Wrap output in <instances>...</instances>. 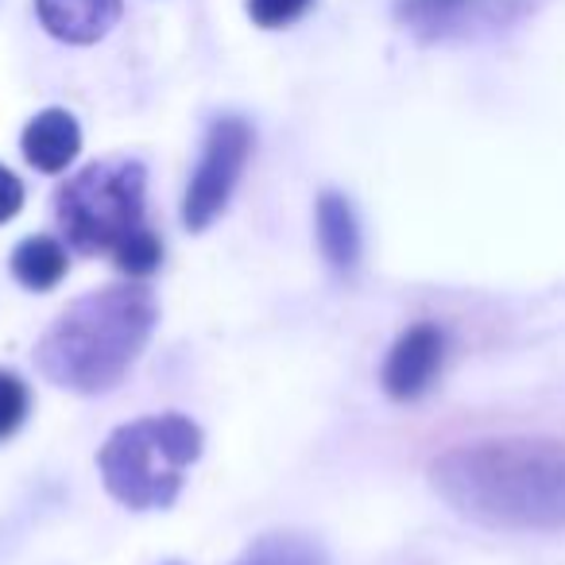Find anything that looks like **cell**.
Wrapping results in <instances>:
<instances>
[{
	"label": "cell",
	"instance_id": "6da1fadb",
	"mask_svg": "<svg viewBox=\"0 0 565 565\" xmlns=\"http://www.w3.org/2000/svg\"><path fill=\"white\" fill-rule=\"evenodd\" d=\"M430 484L457 515L495 531H565V441L488 438L434 457Z\"/></svg>",
	"mask_w": 565,
	"mask_h": 565
},
{
	"label": "cell",
	"instance_id": "7a4b0ae2",
	"mask_svg": "<svg viewBox=\"0 0 565 565\" xmlns=\"http://www.w3.org/2000/svg\"><path fill=\"white\" fill-rule=\"evenodd\" d=\"M159 322L156 295L143 282H109L74 299L35 345V364L51 384L102 395L125 380Z\"/></svg>",
	"mask_w": 565,
	"mask_h": 565
},
{
	"label": "cell",
	"instance_id": "3957f363",
	"mask_svg": "<svg viewBox=\"0 0 565 565\" xmlns=\"http://www.w3.org/2000/svg\"><path fill=\"white\" fill-rule=\"evenodd\" d=\"M202 457V430L186 415H151L120 426L97 454V469L117 503L132 511L171 508L182 472Z\"/></svg>",
	"mask_w": 565,
	"mask_h": 565
},
{
	"label": "cell",
	"instance_id": "277c9868",
	"mask_svg": "<svg viewBox=\"0 0 565 565\" xmlns=\"http://www.w3.org/2000/svg\"><path fill=\"white\" fill-rule=\"evenodd\" d=\"M143 194L148 171L140 159H97L82 167L55 194L66 244L82 256H113L120 241L143 225Z\"/></svg>",
	"mask_w": 565,
	"mask_h": 565
},
{
	"label": "cell",
	"instance_id": "5b68a950",
	"mask_svg": "<svg viewBox=\"0 0 565 565\" xmlns=\"http://www.w3.org/2000/svg\"><path fill=\"white\" fill-rule=\"evenodd\" d=\"M248 156H252V128L241 117H221L210 128V136H205L202 159H198L194 179L186 186V202H182V221L194 233L210 228L213 217H221L236 182H241Z\"/></svg>",
	"mask_w": 565,
	"mask_h": 565
},
{
	"label": "cell",
	"instance_id": "8992f818",
	"mask_svg": "<svg viewBox=\"0 0 565 565\" xmlns=\"http://www.w3.org/2000/svg\"><path fill=\"white\" fill-rule=\"evenodd\" d=\"M441 361H446V333L434 322L411 326L407 333H399V341H395L384 361V376H380L384 392L399 403L418 399L438 380Z\"/></svg>",
	"mask_w": 565,
	"mask_h": 565
},
{
	"label": "cell",
	"instance_id": "52a82bcc",
	"mask_svg": "<svg viewBox=\"0 0 565 565\" xmlns=\"http://www.w3.org/2000/svg\"><path fill=\"white\" fill-rule=\"evenodd\" d=\"M495 0H399L395 17L418 40H454L495 20Z\"/></svg>",
	"mask_w": 565,
	"mask_h": 565
},
{
	"label": "cell",
	"instance_id": "ba28073f",
	"mask_svg": "<svg viewBox=\"0 0 565 565\" xmlns=\"http://www.w3.org/2000/svg\"><path fill=\"white\" fill-rule=\"evenodd\" d=\"M35 12L55 40L86 47L117 28L120 0H35Z\"/></svg>",
	"mask_w": 565,
	"mask_h": 565
},
{
	"label": "cell",
	"instance_id": "9c48e42d",
	"mask_svg": "<svg viewBox=\"0 0 565 565\" xmlns=\"http://www.w3.org/2000/svg\"><path fill=\"white\" fill-rule=\"evenodd\" d=\"M82 151V128L66 109H43L24 128V159L43 174H63Z\"/></svg>",
	"mask_w": 565,
	"mask_h": 565
},
{
	"label": "cell",
	"instance_id": "30bf717a",
	"mask_svg": "<svg viewBox=\"0 0 565 565\" xmlns=\"http://www.w3.org/2000/svg\"><path fill=\"white\" fill-rule=\"evenodd\" d=\"M318 248H322L326 264L341 275L356 271V264H361V252H364L361 221H356L345 194L326 190V194L318 198Z\"/></svg>",
	"mask_w": 565,
	"mask_h": 565
},
{
	"label": "cell",
	"instance_id": "8fae6325",
	"mask_svg": "<svg viewBox=\"0 0 565 565\" xmlns=\"http://www.w3.org/2000/svg\"><path fill=\"white\" fill-rule=\"evenodd\" d=\"M66 267H71L66 244L47 233L28 236V241H20L17 252H12V275H17V282L28 287V291H51V287H58Z\"/></svg>",
	"mask_w": 565,
	"mask_h": 565
},
{
	"label": "cell",
	"instance_id": "7c38bea8",
	"mask_svg": "<svg viewBox=\"0 0 565 565\" xmlns=\"http://www.w3.org/2000/svg\"><path fill=\"white\" fill-rule=\"evenodd\" d=\"M233 565H330L326 550L307 534H264Z\"/></svg>",
	"mask_w": 565,
	"mask_h": 565
},
{
	"label": "cell",
	"instance_id": "4fadbf2b",
	"mask_svg": "<svg viewBox=\"0 0 565 565\" xmlns=\"http://www.w3.org/2000/svg\"><path fill=\"white\" fill-rule=\"evenodd\" d=\"M113 259H117L120 271H128L132 279H143V275L156 271L159 259H163V244H159V236L151 233V225L143 221L136 233H128L125 241H120V248L113 252Z\"/></svg>",
	"mask_w": 565,
	"mask_h": 565
},
{
	"label": "cell",
	"instance_id": "5bb4252c",
	"mask_svg": "<svg viewBox=\"0 0 565 565\" xmlns=\"http://www.w3.org/2000/svg\"><path fill=\"white\" fill-rule=\"evenodd\" d=\"M28 411H32V392L17 372H0V441L24 426Z\"/></svg>",
	"mask_w": 565,
	"mask_h": 565
},
{
	"label": "cell",
	"instance_id": "9a60e30c",
	"mask_svg": "<svg viewBox=\"0 0 565 565\" xmlns=\"http://www.w3.org/2000/svg\"><path fill=\"white\" fill-rule=\"evenodd\" d=\"M315 0H248V17L259 28H287L299 17H307V9Z\"/></svg>",
	"mask_w": 565,
	"mask_h": 565
},
{
	"label": "cell",
	"instance_id": "2e32d148",
	"mask_svg": "<svg viewBox=\"0 0 565 565\" xmlns=\"http://www.w3.org/2000/svg\"><path fill=\"white\" fill-rule=\"evenodd\" d=\"M24 205V182L9 171V167H0V225L12 221Z\"/></svg>",
	"mask_w": 565,
	"mask_h": 565
}]
</instances>
